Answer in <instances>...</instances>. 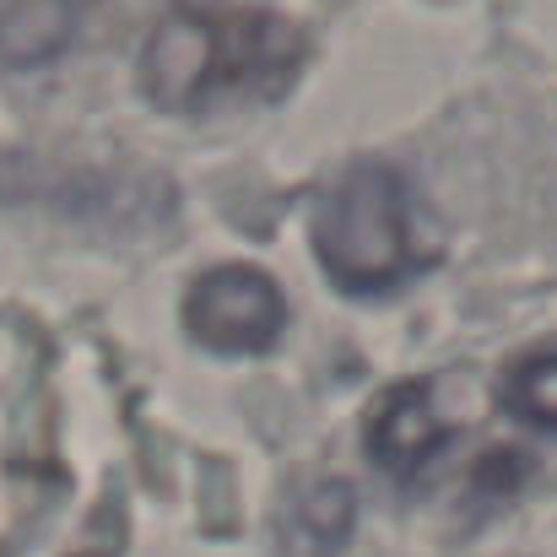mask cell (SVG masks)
<instances>
[{
    "label": "cell",
    "instance_id": "3957f363",
    "mask_svg": "<svg viewBox=\"0 0 557 557\" xmlns=\"http://www.w3.org/2000/svg\"><path fill=\"white\" fill-rule=\"evenodd\" d=\"M287 325V298L260 265H211L185 293V331L216 358L265 352Z\"/></svg>",
    "mask_w": 557,
    "mask_h": 557
},
{
    "label": "cell",
    "instance_id": "6da1fadb",
    "mask_svg": "<svg viewBox=\"0 0 557 557\" xmlns=\"http://www.w3.org/2000/svg\"><path fill=\"white\" fill-rule=\"evenodd\" d=\"M309 38L271 11H169L141 49V92L169 114H216L282 98Z\"/></svg>",
    "mask_w": 557,
    "mask_h": 557
},
{
    "label": "cell",
    "instance_id": "277c9868",
    "mask_svg": "<svg viewBox=\"0 0 557 557\" xmlns=\"http://www.w3.org/2000/svg\"><path fill=\"white\" fill-rule=\"evenodd\" d=\"M444 444H449V428L433 411V379L395 384L369 411V460L400 487L428 476V466L444 455Z\"/></svg>",
    "mask_w": 557,
    "mask_h": 557
},
{
    "label": "cell",
    "instance_id": "5b68a950",
    "mask_svg": "<svg viewBox=\"0 0 557 557\" xmlns=\"http://www.w3.org/2000/svg\"><path fill=\"white\" fill-rule=\"evenodd\" d=\"M352 525H358L352 487L342 476H325V482H309L293 493L282 531H276V547H282V557H336L352 542Z\"/></svg>",
    "mask_w": 557,
    "mask_h": 557
},
{
    "label": "cell",
    "instance_id": "7a4b0ae2",
    "mask_svg": "<svg viewBox=\"0 0 557 557\" xmlns=\"http://www.w3.org/2000/svg\"><path fill=\"white\" fill-rule=\"evenodd\" d=\"M314 255L336 293L384 298L438 260V222L389 163H358L314 206Z\"/></svg>",
    "mask_w": 557,
    "mask_h": 557
},
{
    "label": "cell",
    "instance_id": "8992f818",
    "mask_svg": "<svg viewBox=\"0 0 557 557\" xmlns=\"http://www.w3.org/2000/svg\"><path fill=\"white\" fill-rule=\"evenodd\" d=\"M76 38V0H0V60L44 65Z\"/></svg>",
    "mask_w": 557,
    "mask_h": 557
},
{
    "label": "cell",
    "instance_id": "52a82bcc",
    "mask_svg": "<svg viewBox=\"0 0 557 557\" xmlns=\"http://www.w3.org/2000/svg\"><path fill=\"white\" fill-rule=\"evenodd\" d=\"M498 411L531 433L557 438V342L520 352L509 369L498 373Z\"/></svg>",
    "mask_w": 557,
    "mask_h": 557
}]
</instances>
